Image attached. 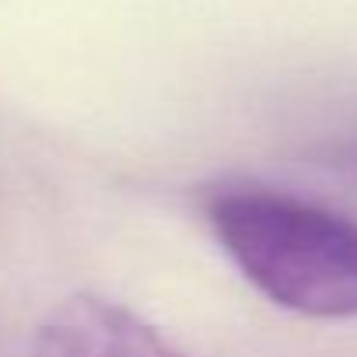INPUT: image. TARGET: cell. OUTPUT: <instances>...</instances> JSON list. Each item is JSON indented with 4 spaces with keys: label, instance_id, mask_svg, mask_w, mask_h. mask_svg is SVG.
<instances>
[{
    "label": "cell",
    "instance_id": "obj_2",
    "mask_svg": "<svg viewBox=\"0 0 357 357\" xmlns=\"http://www.w3.org/2000/svg\"><path fill=\"white\" fill-rule=\"evenodd\" d=\"M32 357H186L126 305L81 291L36 329Z\"/></svg>",
    "mask_w": 357,
    "mask_h": 357
},
{
    "label": "cell",
    "instance_id": "obj_1",
    "mask_svg": "<svg viewBox=\"0 0 357 357\" xmlns=\"http://www.w3.org/2000/svg\"><path fill=\"white\" fill-rule=\"evenodd\" d=\"M207 218L231 263L273 305L308 319L357 315V221L263 186L214 193Z\"/></svg>",
    "mask_w": 357,
    "mask_h": 357
}]
</instances>
